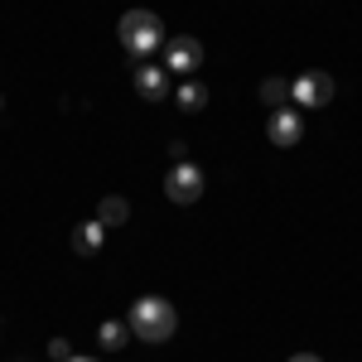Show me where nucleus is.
Listing matches in <instances>:
<instances>
[{
    "label": "nucleus",
    "instance_id": "nucleus-8",
    "mask_svg": "<svg viewBox=\"0 0 362 362\" xmlns=\"http://www.w3.org/2000/svg\"><path fill=\"white\" fill-rule=\"evenodd\" d=\"M102 242H107V227L97 223V218H92V223H78V227H73V237H68V247L78 251V256H97Z\"/></svg>",
    "mask_w": 362,
    "mask_h": 362
},
{
    "label": "nucleus",
    "instance_id": "nucleus-17",
    "mask_svg": "<svg viewBox=\"0 0 362 362\" xmlns=\"http://www.w3.org/2000/svg\"><path fill=\"white\" fill-rule=\"evenodd\" d=\"M0 112H5V97H0Z\"/></svg>",
    "mask_w": 362,
    "mask_h": 362
},
{
    "label": "nucleus",
    "instance_id": "nucleus-4",
    "mask_svg": "<svg viewBox=\"0 0 362 362\" xmlns=\"http://www.w3.org/2000/svg\"><path fill=\"white\" fill-rule=\"evenodd\" d=\"M165 194H169V203H179V208L198 203V198H203V169H198L194 160H189V165H169Z\"/></svg>",
    "mask_w": 362,
    "mask_h": 362
},
{
    "label": "nucleus",
    "instance_id": "nucleus-11",
    "mask_svg": "<svg viewBox=\"0 0 362 362\" xmlns=\"http://www.w3.org/2000/svg\"><path fill=\"white\" fill-rule=\"evenodd\" d=\"M126 338H131V324H126V319H107V324H102V329H97V343H102V348H126Z\"/></svg>",
    "mask_w": 362,
    "mask_h": 362
},
{
    "label": "nucleus",
    "instance_id": "nucleus-2",
    "mask_svg": "<svg viewBox=\"0 0 362 362\" xmlns=\"http://www.w3.org/2000/svg\"><path fill=\"white\" fill-rule=\"evenodd\" d=\"M131 334L140 338V343H169L174 338V329H179V314H174V305L169 300H160V295H145V300H136L131 305Z\"/></svg>",
    "mask_w": 362,
    "mask_h": 362
},
{
    "label": "nucleus",
    "instance_id": "nucleus-5",
    "mask_svg": "<svg viewBox=\"0 0 362 362\" xmlns=\"http://www.w3.org/2000/svg\"><path fill=\"white\" fill-rule=\"evenodd\" d=\"M290 102H295V107H329V102H334V78H329V73H319V68L300 73Z\"/></svg>",
    "mask_w": 362,
    "mask_h": 362
},
{
    "label": "nucleus",
    "instance_id": "nucleus-15",
    "mask_svg": "<svg viewBox=\"0 0 362 362\" xmlns=\"http://www.w3.org/2000/svg\"><path fill=\"white\" fill-rule=\"evenodd\" d=\"M290 362H324V358H319V353H295Z\"/></svg>",
    "mask_w": 362,
    "mask_h": 362
},
{
    "label": "nucleus",
    "instance_id": "nucleus-3",
    "mask_svg": "<svg viewBox=\"0 0 362 362\" xmlns=\"http://www.w3.org/2000/svg\"><path fill=\"white\" fill-rule=\"evenodd\" d=\"M203 68V44L194 34H169L165 39V73H179V78H194Z\"/></svg>",
    "mask_w": 362,
    "mask_h": 362
},
{
    "label": "nucleus",
    "instance_id": "nucleus-6",
    "mask_svg": "<svg viewBox=\"0 0 362 362\" xmlns=\"http://www.w3.org/2000/svg\"><path fill=\"white\" fill-rule=\"evenodd\" d=\"M266 136H271V145L290 150V145H300V136H305V121H300L295 107H280V112H271V121H266Z\"/></svg>",
    "mask_w": 362,
    "mask_h": 362
},
{
    "label": "nucleus",
    "instance_id": "nucleus-16",
    "mask_svg": "<svg viewBox=\"0 0 362 362\" xmlns=\"http://www.w3.org/2000/svg\"><path fill=\"white\" fill-rule=\"evenodd\" d=\"M68 362H97V358H68Z\"/></svg>",
    "mask_w": 362,
    "mask_h": 362
},
{
    "label": "nucleus",
    "instance_id": "nucleus-14",
    "mask_svg": "<svg viewBox=\"0 0 362 362\" xmlns=\"http://www.w3.org/2000/svg\"><path fill=\"white\" fill-rule=\"evenodd\" d=\"M169 165H189V145L184 140H169Z\"/></svg>",
    "mask_w": 362,
    "mask_h": 362
},
{
    "label": "nucleus",
    "instance_id": "nucleus-12",
    "mask_svg": "<svg viewBox=\"0 0 362 362\" xmlns=\"http://www.w3.org/2000/svg\"><path fill=\"white\" fill-rule=\"evenodd\" d=\"M174 102H179V112H203V107H208V87L189 78V83L179 87V97H174Z\"/></svg>",
    "mask_w": 362,
    "mask_h": 362
},
{
    "label": "nucleus",
    "instance_id": "nucleus-10",
    "mask_svg": "<svg viewBox=\"0 0 362 362\" xmlns=\"http://www.w3.org/2000/svg\"><path fill=\"white\" fill-rule=\"evenodd\" d=\"M290 97H295V83H285V78H266V83H261V102L276 107V112L290 102Z\"/></svg>",
    "mask_w": 362,
    "mask_h": 362
},
{
    "label": "nucleus",
    "instance_id": "nucleus-7",
    "mask_svg": "<svg viewBox=\"0 0 362 362\" xmlns=\"http://www.w3.org/2000/svg\"><path fill=\"white\" fill-rule=\"evenodd\" d=\"M131 83H136V92L145 97V102H165V97H169V73H165V63H136Z\"/></svg>",
    "mask_w": 362,
    "mask_h": 362
},
{
    "label": "nucleus",
    "instance_id": "nucleus-9",
    "mask_svg": "<svg viewBox=\"0 0 362 362\" xmlns=\"http://www.w3.org/2000/svg\"><path fill=\"white\" fill-rule=\"evenodd\" d=\"M97 223L102 227H121V223H131V203L121 194H107L102 203H97Z\"/></svg>",
    "mask_w": 362,
    "mask_h": 362
},
{
    "label": "nucleus",
    "instance_id": "nucleus-13",
    "mask_svg": "<svg viewBox=\"0 0 362 362\" xmlns=\"http://www.w3.org/2000/svg\"><path fill=\"white\" fill-rule=\"evenodd\" d=\"M49 358L68 362V358H78V353H73V343H68V338H49Z\"/></svg>",
    "mask_w": 362,
    "mask_h": 362
},
{
    "label": "nucleus",
    "instance_id": "nucleus-1",
    "mask_svg": "<svg viewBox=\"0 0 362 362\" xmlns=\"http://www.w3.org/2000/svg\"><path fill=\"white\" fill-rule=\"evenodd\" d=\"M116 39L136 63H145L155 49H165V20L155 10H126L121 25H116Z\"/></svg>",
    "mask_w": 362,
    "mask_h": 362
}]
</instances>
